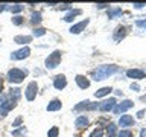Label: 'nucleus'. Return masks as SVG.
Returning <instances> with one entry per match:
<instances>
[{
  "instance_id": "obj_30",
  "label": "nucleus",
  "mask_w": 146,
  "mask_h": 137,
  "mask_svg": "<svg viewBox=\"0 0 146 137\" xmlns=\"http://www.w3.org/2000/svg\"><path fill=\"white\" fill-rule=\"evenodd\" d=\"M119 137H132V132H131V131H125V130H123V131L119 132Z\"/></svg>"
},
{
  "instance_id": "obj_26",
  "label": "nucleus",
  "mask_w": 146,
  "mask_h": 137,
  "mask_svg": "<svg viewBox=\"0 0 146 137\" xmlns=\"http://www.w3.org/2000/svg\"><path fill=\"white\" fill-rule=\"evenodd\" d=\"M107 131H108V136H113L114 132H116V125H114V123H110L107 126Z\"/></svg>"
},
{
  "instance_id": "obj_10",
  "label": "nucleus",
  "mask_w": 146,
  "mask_h": 137,
  "mask_svg": "<svg viewBox=\"0 0 146 137\" xmlns=\"http://www.w3.org/2000/svg\"><path fill=\"white\" fill-rule=\"evenodd\" d=\"M126 75L129 78H134V79H143L146 76V73L143 70H140V68H131V70L126 72Z\"/></svg>"
},
{
  "instance_id": "obj_38",
  "label": "nucleus",
  "mask_w": 146,
  "mask_h": 137,
  "mask_svg": "<svg viewBox=\"0 0 146 137\" xmlns=\"http://www.w3.org/2000/svg\"><path fill=\"white\" fill-rule=\"evenodd\" d=\"M140 137H146V128H145V130H141V132H140Z\"/></svg>"
},
{
  "instance_id": "obj_16",
  "label": "nucleus",
  "mask_w": 146,
  "mask_h": 137,
  "mask_svg": "<svg viewBox=\"0 0 146 137\" xmlns=\"http://www.w3.org/2000/svg\"><path fill=\"white\" fill-rule=\"evenodd\" d=\"M31 40H32V37H29V35H18V37H15V43H18V44H27V43H31Z\"/></svg>"
},
{
  "instance_id": "obj_34",
  "label": "nucleus",
  "mask_w": 146,
  "mask_h": 137,
  "mask_svg": "<svg viewBox=\"0 0 146 137\" xmlns=\"http://www.w3.org/2000/svg\"><path fill=\"white\" fill-rule=\"evenodd\" d=\"M96 6L102 9V8H107V6H110V3H98V5H96Z\"/></svg>"
},
{
  "instance_id": "obj_18",
  "label": "nucleus",
  "mask_w": 146,
  "mask_h": 137,
  "mask_svg": "<svg viewBox=\"0 0 146 137\" xmlns=\"http://www.w3.org/2000/svg\"><path fill=\"white\" fill-rule=\"evenodd\" d=\"M126 34V27H117V32H116V35H114V40L116 41H120V38H123Z\"/></svg>"
},
{
  "instance_id": "obj_40",
  "label": "nucleus",
  "mask_w": 146,
  "mask_h": 137,
  "mask_svg": "<svg viewBox=\"0 0 146 137\" xmlns=\"http://www.w3.org/2000/svg\"><path fill=\"white\" fill-rule=\"evenodd\" d=\"M2 87H3V82H2V79H0V90H2Z\"/></svg>"
},
{
  "instance_id": "obj_11",
  "label": "nucleus",
  "mask_w": 146,
  "mask_h": 137,
  "mask_svg": "<svg viewBox=\"0 0 146 137\" xmlns=\"http://www.w3.org/2000/svg\"><path fill=\"white\" fill-rule=\"evenodd\" d=\"M119 125H120V126H131V125H134V117L128 116V114H123V116L119 119Z\"/></svg>"
},
{
  "instance_id": "obj_20",
  "label": "nucleus",
  "mask_w": 146,
  "mask_h": 137,
  "mask_svg": "<svg viewBox=\"0 0 146 137\" xmlns=\"http://www.w3.org/2000/svg\"><path fill=\"white\" fill-rule=\"evenodd\" d=\"M88 107H90V100H84V102H81L79 105H76L75 108V111H82V110H88Z\"/></svg>"
},
{
  "instance_id": "obj_41",
  "label": "nucleus",
  "mask_w": 146,
  "mask_h": 137,
  "mask_svg": "<svg viewBox=\"0 0 146 137\" xmlns=\"http://www.w3.org/2000/svg\"><path fill=\"white\" fill-rule=\"evenodd\" d=\"M141 100H146V94H145V96H141Z\"/></svg>"
},
{
  "instance_id": "obj_39",
  "label": "nucleus",
  "mask_w": 146,
  "mask_h": 137,
  "mask_svg": "<svg viewBox=\"0 0 146 137\" xmlns=\"http://www.w3.org/2000/svg\"><path fill=\"white\" fill-rule=\"evenodd\" d=\"M6 9V5H0V12H3Z\"/></svg>"
},
{
  "instance_id": "obj_6",
  "label": "nucleus",
  "mask_w": 146,
  "mask_h": 137,
  "mask_svg": "<svg viewBox=\"0 0 146 137\" xmlns=\"http://www.w3.org/2000/svg\"><path fill=\"white\" fill-rule=\"evenodd\" d=\"M132 100H123V102H120L119 105H116V107H114L113 110H114V113L116 114H120V113H123V111H126V110H129V108H132Z\"/></svg>"
},
{
  "instance_id": "obj_12",
  "label": "nucleus",
  "mask_w": 146,
  "mask_h": 137,
  "mask_svg": "<svg viewBox=\"0 0 146 137\" xmlns=\"http://www.w3.org/2000/svg\"><path fill=\"white\" fill-rule=\"evenodd\" d=\"M88 25V20H84V21H81V23H78V25H73L70 27V32L72 34H79L81 31H84L85 29V26Z\"/></svg>"
},
{
  "instance_id": "obj_43",
  "label": "nucleus",
  "mask_w": 146,
  "mask_h": 137,
  "mask_svg": "<svg viewBox=\"0 0 146 137\" xmlns=\"http://www.w3.org/2000/svg\"><path fill=\"white\" fill-rule=\"evenodd\" d=\"M0 43H2V41H0Z\"/></svg>"
},
{
  "instance_id": "obj_22",
  "label": "nucleus",
  "mask_w": 146,
  "mask_h": 137,
  "mask_svg": "<svg viewBox=\"0 0 146 137\" xmlns=\"http://www.w3.org/2000/svg\"><path fill=\"white\" fill-rule=\"evenodd\" d=\"M59 134V130L56 126H53V128H50V131L47 132V137H58Z\"/></svg>"
},
{
  "instance_id": "obj_15",
  "label": "nucleus",
  "mask_w": 146,
  "mask_h": 137,
  "mask_svg": "<svg viewBox=\"0 0 146 137\" xmlns=\"http://www.w3.org/2000/svg\"><path fill=\"white\" fill-rule=\"evenodd\" d=\"M62 107V104H61V100H58V99H53L52 102H50L47 105V111H58L59 108Z\"/></svg>"
},
{
  "instance_id": "obj_33",
  "label": "nucleus",
  "mask_w": 146,
  "mask_h": 137,
  "mask_svg": "<svg viewBox=\"0 0 146 137\" xmlns=\"http://www.w3.org/2000/svg\"><path fill=\"white\" fill-rule=\"evenodd\" d=\"M143 6H146L145 3H134V8H135V9H141Z\"/></svg>"
},
{
  "instance_id": "obj_23",
  "label": "nucleus",
  "mask_w": 146,
  "mask_h": 137,
  "mask_svg": "<svg viewBox=\"0 0 146 137\" xmlns=\"http://www.w3.org/2000/svg\"><path fill=\"white\" fill-rule=\"evenodd\" d=\"M43 18H41V12H34L32 14V23H40Z\"/></svg>"
},
{
  "instance_id": "obj_27",
  "label": "nucleus",
  "mask_w": 146,
  "mask_h": 137,
  "mask_svg": "<svg viewBox=\"0 0 146 137\" xmlns=\"http://www.w3.org/2000/svg\"><path fill=\"white\" fill-rule=\"evenodd\" d=\"M46 34V29H43V27H38V29H34V37H41Z\"/></svg>"
},
{
  "instance_id": "obj_5",
  "label": "nucleus",
  "mask_w": 146,
  "mask_h": 137,
  "mask_svg": "<svg viewBox=\"0 0 146 137\" xmlns=\"http://www.w3.org/2000/svg\"><path fill=\"white\" fill-rule=\"evenodd\" d=\"M36 90H38V84H36V82H31L26 88V99L34 100L35 96H36Z\"/></svg>"
},
{
  "instance_id": "obj_37",
  "label": "nucleus",
  "mask_w": 146,
  "mask_h": 137,
  "mask_svg": "<svg viewBox=\"0 0 146 137\" xmlns=\"http://www.w3.org/2000/svg\"><path fill=\"white\" fill-rule=\"evenodd\" d=\"M143 116H145V111H139V114H137V117H139V119H141Z\"/></svg>"
},
{
  "instance_id": "obj_3",
  "label": "nucleus",
  "mask_w": 146,
  "mask_h": 137,
  "mask_svg": "<svg viewBox=\"0 0 146 137\" xmlns=\"http://www.w3.org/2000/svg\"><path fill=\"white\" fill-rule=\"evenodd\" d=\"M59 63H61V52H59V50H55V52L52 55H49V58L46 59V67L55 68V67H58Z\"/></svg>"
},
{
  "instance_id": "obj_2",
  "label": "nucleus",
  "mask_w": 146,
  "mask_h": 137,
  "mask_svg": "<svg viewBox=\"0 0 146 137\" xmlns=\"http://www.w3.org/2000/svg\"><path fill=\"white\" fill-rule=\"evenodd\" d=\"M26 76H27V70H21V68H11L8 72V79L11 82H15V84H20Z\"/></svg>"
},
{
  "instance_id": "obj_32",
  "label": "nucleus",
  "mask_w": 146,
  "mask_h": 137,
  "mask_svg": "<svg viewBox=\"0 0 146 137\" xmlns=\"http://www.w3.org/2000/svg\"><path fill=\"white\" fill-rule=\"evenodd\" d=\"M21 120H23L21 117H17L15 120H14V123H12V126H14V128H15V126H18V125H20V123H21Z\"/></svg>"
},
{
  "instance_id": "obj_28",
  "label": "nucleus",
  "mask_w": 146,
  "mask_h": 137,
  "mask_svg": "<svg viewBox=\"0 0 146 137\" xmlns=\"http://www.w3.org/2000/svg\"><path fill=\"white\" fill-rule=\"evenodd\" d=\"M102 134H104L102 128H98V130H94L93 132H91V136H90V137H102Z\"/></svg>"
},
{
  "instance_id": "obj_9",
  "label": "nucleus",
  "mask_w": 146,
  "mask_h": 137,
  "mask_svg": "<svg viewBox=\"0 0 146 137\" xmlns=\"http://www.w3.org/2000/svg\"><path fill=\"white\" fill-rule=\"evenodd\" d=\"M53 85H55V88H56V90L66 88V85H67L66 76H64V75H56V76H55V79H53Z\"/></svg>"
},
{
  "instance_id": "obj_21",
  "label": "nucleus",
  "mask_w": 146,
  "mask_h": 137,
  "mask_svg": "<svg viewBox=\"0 0 146 137\" xmlns=\"http://www.w3.org/2000/svg\"><path fill=\"white\" fill-rule=\"evenodd\" d=\"M119 15H122V9L120 8H114V9H110L108 11L110 18H114V17H119Z\"/></svg>"
},
{
  "instance_id": "obj_4",
  "label": "nucleus",
  "mask_w": 146,
  "mask_h": 137,
  "mask_svg": "<svg viewBox=\"0 0 146 137\" xmlns=\"http://www.w3.org/2000/svg\"><path fill=\"white\" fill-rule=\"evenodd\" d=\"M15 102H17V100H14L11 98H6L2 104H0V114H2V117H5L8 114L9 110H12L14 107H15Z\"/></svg>"
},
{
  "instance_id": "obj_8",
  "label": "nucleus",
  "mask_w": 146,
  "mask_h": 137,
  "mask_svg": "<svg viewBox=\"0 0 146 137\" xmlns=\"http://www.w3.org/2000/svg\"><path fill=\"white\" fill-rule=\"evenodd\" d=\"M114 107H116V99H107L104 100V102L99 104V108L100 111H110V110H113Z\"/></svg>"
},
{
  "instance_id": "obj_36",
  "label": "nucleus",
  "mask_w": 146,
  "mask_h": 137,
  "mask_svg": "<svg viewBox=\"0 0 146 137\" xmlns=\"http://www.w3.org/2000/svg\"><path fill=\"white\" fill-rule=\"evenodd\" d=\"M59 8H61V9H68V8H70V5H61V6H59Z\"/></svg>"
},
{
  "instance_id": "obj_29",
  "label": "nucleus",
  "mask_w": 146,
  "mask_h": 137,
  "mask_svg": "<svg viewBox=\"0 0 146 137\" xmlns=\"http://www.w3.org/2000/svg\"><path fill=\"white\" fill-rule=\"evenodd\" d=\"M23 134H26V131H25V128H20V130H15V131H12V136H23Z\"/></svg>"
},
{
  "instance_id": "obj_13",
  "label": "nucleus",
  "mask_w": 146,
  "mask_h": 137,
  "mask_svg": "<svg viewBox=\"0 0 146 137\" xmlns=\"http://www.w3.org/2000/svg\"><path fill=\"white\" fill-rule=\"evenodd\" d=\"M76 84L79 85L81 88H84V90H85V88H88V87H90V81L87 79L85 76H82V75H78V76H76Z\"/></svg>"
},
{
  "instance_id": "obj_42",
  "label": "nucleus",
  "mask_w": 146,
  "mask_h": 137,
  "mask_svg": "<svg viewBox=\"0 0 146 137\" xmlns=\"http://www.w3.org/2000/svg\"><path fill=\"white\" fill-rule=\"evenodd\" d=\"M108 137H113V136H108Z\"/></svg>"
},
{
  "instance_id": "obj_14",
  "label": "nucleus",
  "mask_w": 146,
  "mask_h": 137,
  "mask_svg": "<svg viewBox=\"0 0 146 137\" xmlns=\"http://www.w3.org/2000/svg\"><path fill=\"white\" fill-rule=\"evenodd\" d=\"M87 125H88V119H87V116H79L75 120V126L79 128V130L81 128H85Z\"/></svg>"
},
{
  "instance_id": "obj_19",
  "label": "nucleus",
  "mask_w": 146,
  "mask_h": 137,
  "mask_svg": "<svg viewBox=\"0 0 146 137\" xmlns=\"http://www.w3.org/2000/svg\"><path fill=\"white\" fill-rule=\"evenodd\" d=\"M79 14H81V9H75V11H70L66 17H64V20H66V21H72L73 18H75L76 15H79Z\"/></svg>"
},
{
  "instance_id": "obj_7",
  "label": "nucleus",
  "mask_w": 146,
  "mask_h": 137,
  "mask_svg": "<svg viewBox=\"0 0 146 137\" xmlns=\"http://www.w3.org/2000/svg\"><path fill=\"white\" fill-rule=\"evenodd\" d=\"M29 53H31V49L26 46V47H23V49H20V50H15V52H12L11 58H12V59H25V58L29 57Z\"/></svg>"
},
{
  "instance_id": "obj_24",
  "label": "nucleus",
  "mask_w": 146,
  "mask_h": 137,
  "mask_svg": "<svg viewBox=\"0 0 146 137\" xmlns=\"http://www.w3.org/2000/svg\"><path fill=\"white\" fill-rule=\"evenodd\" d=\"M8 9L11 12H20V11H23V6L21 5H12V6H9Z\"/></svg>"
},
{
  "instance_id": "obj_31",
  "label": "nucleus",
  "mask_w": 146,
  "mask_h": 137,
  "mask_svg": "<svg viewBox=\"0 0 146 137\" xmlns=\"http://www.w3.org/2000/svg\"><path fill=\"white\" fill-rule=\"evenodd\" d=\"M135 26H139V27H146V20H139V21H135Z\"/></svg>"
},
{
  "instance_id": "obj_17",
  "label": "nucleus",
  "mask_w": 146,
  "mask_h": 137,
  "mask_svg": "<svg viewBox=\"0 0 146 137\" xmlns=\"http://www.w3.org/2000/svg\"><path fill=\"white\" fill-rule=\"evenodd\" d=\"M110 91H113L111 87H104V88H100V90L96 91L94 96H96V98H104V96H107V94L110 93Z\"/></svg>"
},
{
  "instance_id": "obj_1",
  "label": "nucleus",
  "mask_w": 146,
  "mask_h": 137,
  "mask_svg": "<svg viewBox=\"0 0 146 137\" xmlns=\"http://www.w3.org/2000/svg\"><path fill=\"white\" fill-rule=\"evenodd\" d=\"M117 70H119V67L114 66V64H111V66H100V67L96 68V70L91 72V76H93L94 81H104V79H107L108 76L114 75Z\"/></svg>"
},
{
  "instance_id": "obj_25",
  "label": "nucleus",
  "mask_w": 146,
  "mask_h": 137,
  "mask_svg": "<svg viewBox=\"0 0 146 137\" xmlns=\"http://www.w3.org/2000/svg\"><path fill=\"white\" fill-rule=\"evenodd\" d=\"M12 23L15 26H20L21 23H23V17H20V15H15V17H12Z\"/></svg>"
},
{
  "instance_id": "obj_35",
  "label": "nucleus",
  "mask_w": 146,
  "mask_h": 137,
  "mask_svg": "<svg viewBox=\"0 0 146 137\" xmlns=\"http://www.w3.org/2000/svg\"><path fill=\"white\" fill-rule=\"evenodd\" d=\"M131 88H132V90H140V87L137 85V84H132V85H131Z\"/></svg>"
}]
</instances>
